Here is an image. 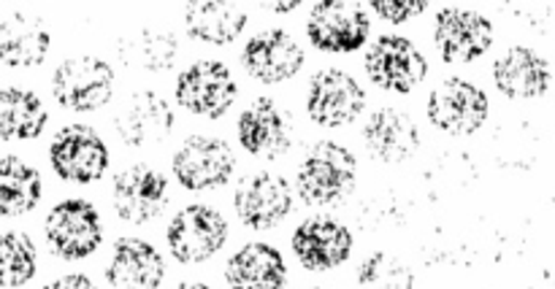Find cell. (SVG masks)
<instances>
[{"instance_id":"cell-19","label":"cell","mask_w":555,"mask_h":289,"mask_svg":"<svg viewBox=\"0 0 555 289\" xmlns=\"http://www.w3.org/2000/svg\"><path fill=\"white\" fill-rule=\"evenodd\" d=\"M166 279V260L144 238H119L106 268L114 289H157Z\"/></svg>"},{"instance_id":"cell-6","label":"cell","mask_w":555,"mask_h":289,"mask_svg":"<svg viewBox=\"0 0 555 289\" xmlns=\"http://www.w3.org/2000/svg\"><path fill=\"white\" fill-rule=\"evenodd\" d=\"M49 249L63 260H85L98 252L103 241L101 214L85 198H68L54 206L43 222Z\"/></svg>"},{"instance_id":"cell-7","label":"cell","mask_w":555,"mask_h":289,"mask_svg":"<svg viewBox=\"0 0 555 289\" xmlns=\"http://www.w3.org/2000/svg\"><path fill=\"white\" fill-rule=\"evenodd\" d=\"M366 76L385 92L406 95L428 76V60L404 36H379L363 60Z\"/></svg>"},{"instance_id":"cell-23","label":"cell","mask_w":555,"mask_h":289,"mask_svg":"<svg viewBox=\"0 0 555 289\" xmlns=\"http://www.w3.org/2000/svg\"><path fill=\"white\" fill-rule=\"evenodd\" d=\"M117 57L135 74H163L179 57V41L171 30L141 25L117 38Z\"/></svg>"},{"instance_id":"cell-20","label":"cell","mask_w":555,"mask_h":289,"mask_svg":"<svg viewBox=\"0 0 555 289\" xmlns=\"http://www.w3.org/2000/svg\"><path fill=\"white\" fill-rule=\"evenodd\" d=\"M363 144L379 162H404L421 146V130L415 119L401 108H377L363 124Z\"/></svg>"},{"instance_id":"cell-27","label":"cell","mask_w":555,"mask_h":289,"mask_svg":"<svg viewBox=\"0 0 555 289\" xmlns=\"http://www.w3.org/2000/svg\"><path fill=\"white\" fill-rule=\"evenodd\" d=\"M43 193L41 173L22 157H3L0 160V214L22 216L30 214Z\"/></svg>"},{"instance_id":"cell-1","label":"cell","mask_w":555,"mask_h":289,"mask_svg":"<svg viewBox=\"0 0 555 289\" xmlns=\"http://www.w3.org/2000/svg\"><path fill=\"white\" fill-rule=\"evenodd\" d=\"M358 162L347 146L318 141L301 160L296 173L298 195L307 206H331L356 189Z\"/></svg>"},{"instance_id":"cell-8","label":"cell","mask_w":555,"mask_h":289,"mask_svg":"<svg viewBox=\"0 0 555 289\" xmlns=\"http://www.w3.org/2000/svg\"><path fill=\"white\" fill-rule=\"evenodd\" d=\"M366 108V92L356 76L341 68H323L312 76L307 92V114L320 128H345Z\"/></svg>"},{"instance_id":"cell-5","label":"cell","mask_w":555,"mask_h":289,"mask_svg":"<svg viewBox=\"0 0 555 289\" xmlns=\"http://www.w3.org/2000/svg\"><path fill=\"white\" fill-rule=\"evenodd\" d=\"M168 249L182 265H198L215 258L228 241V222L217 209L190 203L173 214L166 231Z\"/></svg>"},{"instance_id":"cell-31","label":"cell","mask_w":555,"mask_h":289,"mask_svg":"<svg viewBox=\"0 0 555 289\" xmlns=\"http://www.w3.org/2000/svg\"><path fill=\"white\" fill-rule=\"evenodd\" d=\"M43 289H98L95 281L87 279L81 274H68V276H60V279L49 281Z\"/></svg>"},{"instance_id":"cell-26","label":"cell","mask_w":555,"mask_h":289,"mask_svg":"<svg viewBox=\"0 0 555 289\" xmlns=\"http://www.w3.org/2000/svg\"><path fill=\"white\" fill-rule=\"evenodd\" d=\"M49 114L41 97L22 87L0 90V139L3 141H33L43 133Z\"/></svg>"},{"instance_id":"cell-28","label":"cell","mask_w":555,"mask_h":289,"mask_svg":"<svg viewBox=\"0 0 555 289\" xmlns=\"http://www.w3.org/2000/svg\"><path fill=\"white\" fill-rule=\"evenodd\" d=\"M38 271L36 244L25 233H0V287H25Z\"/></svg>"},{"instance_id":"cell-15","label":"cell","mask_w":555,"mask_h":289,"mask_svg":"<svg viewBox=\"0 0 555 289\" xmlns=\"http://www.w3.org/2000/svg\"><path fill=\"white\" fill-rule=\"evenodd\" d=\"M238 144L247 155L276 160L293 146V119L271 97H255L236 122Z\"/></svg>"},{"instance_id":"cell-11","label":"cell","mask_w":555,"mask_h":289,"mask_svg":"<svg viewBox=\"0 0 555 289\" xmlns=\"http://www.w3.org/2000/svg\"><path fill=\"white\" fill-rule=\"evenodd\" d=\"M369 16L361 3H345V0H325L314 3L307 19V36L314 49L325 54H350L366 43Z\"/></svg>"},{"instance_id":"cell-4","label":"cell","mask_w":555,"mask_h":289,"mask_svg":"<svg viewBox=\"0 0 555 289\" xmlns=\"http://www.w3.org/2000/svg\"><path fill=\"white\" fill-rule=\"evenodd\" d=\"M173 179L190 193H209L225 187L236 171L231 144L215 135H190L171 157Z\"/></svg>"},{"instance_id":"cell-25","label":"cell","mask_w":555,"mask_h":289,"mask_svg":"<svg viewBox=\"0 0 555 289\" xmlns=\"http://www.w3.org/2000/svg\"><path fill=\"white\" fill-rule=\"evenodd\" d=\"M247 11L238 3H220V0H198L184 3V27L195 41L225 47L233 43L247 27Z\"/></svg>"},{"instance_id":"cell-13","label":"cell","mask_w":555,"mask_h":289,"mask_svg":"<svg viewBox=\"0 0 555 289\" xmlns=\"http://www.w3.org/2000/svg\"><path fill=\"white\" fill-rule=\"evenodd\" d=\"M238 222L249 231H271L293 211V189L285 176L258 171L244 176L233 193Z\"/></svg>"},{"instance_id":"cell-32","label":"cell","mask_w":555,"mask_h":289,"mask_svg":"<svg viewBox=\"0 0 555 289\" xmlns=\"http://www.w3.org/2000/svg\"><path fill=\"white\" fill-rule=\"evenodd\" d=\"M269 5L271 11H274V14H287V11H293V9H298V0H291V3H266Z\"/></svg>"},{"instance_id":"cell-10","label":"cell","mask_w":555,"mask_h":289,"mask_svg":"<svg viewBox=\"0 0 555 289\" xmlns=\"http://www.w3.org/2000/svg\"><path fill=\"white\" fill-rule=\"evenodd\" d=\"M488 108L491 103L480 87L453 76L434 87L426 111L434 128H439L442 133L472 135L486 124Z\"/></svg>"},{"instance_id":"cell-21","label":"cell","mask_w":555,"mask_h":289,"mask_svg":"<svg viewBox=\"0 0 555 289\" xmlns=\"http://www.w3.org/2000/svg\"><path fill=\"white\" fill-rule=\"evenodd\" d=\"M52 32L36 14L16 11L0 19V63L9 68H36L47 60Z\"/></svg>"},{"instance_id":"cell-2","label":"cell","mask_w":555,"mask_h":289,"mask_svg":"<svg viewBox=\"0 0 555 289\" xmlns=\"http://www.w3.org/2000/svg\"><path fill=\"white\" fill-rule=\"evenodd\" d=\"M173 97L184 111L204 119H220L238 97V84L231 68L220 60H198L177 76Z\"/></svg>"},{"instance_id":"cell-9","label":"cell","mask_w":555,"mask_h":289,"mask_svg":"<svg viewBox=\"0 0 555 289\" xmlns=\"http://www.w3.org/2000/svg\"><path fill=\"white\" fill-rule=\"evenodd\" d=\"M49 162L63 182L92 184L106 173L108 146L90 124H68L49 144Z\"/></svg>"},{"instance_id":"cell-18","label":"cell","mask_w":555,"mask_h":289,"mask_svg":"<svg viewBox=\"0 0 555 289\" xmlns=\"http://www.w3.org/2000/svg\"><path fill=\"white\" fill-rule=\"evenodd\" d=\"M293 254L309 271H334L352 254V233L331 216H312L293 233Z\"/></svg>"},{"instance_id":"cell-33","label":"cell","mask_w":555,"mask_h":289,"mask_svg":"<svg viewBox=\"0 0 555 289\" xmlns=\"http://www.w3.org/2000/svg\"><path fill=\"white\" fill-rule=\"evenodd\" d=\"M173 289H215V287L204 285V281H182V285H177Z\"/></svg>"},{"instance_id":"cell-30","label":"cell","mask_w":555,"mask_h":289,"mask_svg":"<svg viewBox=\"0 0 555 289\" xmlns=\"http://www.w3.org/2000/svg\"><path fill=\"white\" fill-rule=\"evenodd\" d=\"M369 9L377 11V16H383L385 22L401 25V22L421 16L428 9V3L426 0H372Z\"/></svg>"},{"instance_id":"cell-34","label":"cell","mask_w":555,"mask_h":289,"mask_svg":"<svg viewBox=\"0 0 555 289\" xmlns=\"http://www.w3.org/2000/svg\"><path fill=\"white\" fill-rule=\"evenodd\" d=\"M314 289H323V287H314Z\"/></svg>"},{"instance_id":"cell-3","label":"cell","mask_w":555,"mask_h":289,"mask_svg":"<svg viewBox=\"0 0 555 289\" xmlns=\"http://www.w3.org/2000/svg\"><path fill=\"white\" fill-rule=\"evenodd\" d=\"M52 95L68 111H98L114 95V70L106 60L76 54L52 74Z\"/></svg>"},{"instance_id":"cell-29","label":"cell","mask_w":555,"mask_h":289,"mask_svg":"<svg viewBox=\"0 0 555 289\" xmlns=\"http://www.w3.org/2000/svg\"><path fill=\"white\" fill-rule=\"evenodd\" d=\"M415 274L396 254L377 252L366 258L358 268V289H412Z\"/></svg>"},{"instance_id":"cell-17","label":"cell","mask_w":555,"mask_h":289,"mask_svg":"<svg viewBox=\"0 0 555 289\" xmlns=\"http://www.w3.org/2000/svg\"><path fill=\"white\" fill-rule=\"evenodd\" d=\"M173 128V111L163 95L152 90L133 92L128 101L119 106L114 117V130L119 141L133 149H146L157 146L168 139Z\"/></svg>"},{"instance_id":"cell-12","label":"cell","mask_w":555,"mask_h":289,"mask_svg":"<svg viewBox=\"0 0 555 289\" xmlns=\"http://www.w3.org/2000/svg\"><path fill=\"white\" fill-rule=\"evenodd\" d=\"M434 43L444 63H475L493 47V22L461 5H444L434 19Z\"/></svg>"},{"instance_id":"cell-22","label":"cell","mask_w":555,"mask_h":289,"mask_svg":"<svg viewBox=\"0 0 555 289\" xmlns=\"http://www.w3.org/2000/svg\"><path fill=\"white\" fill-rule=\"evenodd\" d=\"M493 81L499 92L513 101H531L551 87V65L529 47H513L493 63Z\"/></svg>"},{"instance_id":"cell-16","label":"cell","mask_w":555,"mask_h":289,"mask_svg":"<svg viewBox=\"0 0 555 289\" xmlns=\"http://www.w3.org/2000/svg\"><path fill=\"white\" fill-rule=\"evenodd\" d=\"M304 49L296 38L280 27L258 32L247 41L242 52V65L260 84H282L301 74Z\"/></svg>"},{"instance_id":"cell-24","label":"cell","mask_w":555,"mask_h":289,"mask_svg":"<svg viewBox=\"0 0 555 289\" xmlns=\"http://www.w3.org/2000/svg\"><path fill=\"white\" fill-rule=\"evenodd\" d=\"M225 281L231 289H285L287 265L280 249L269 244H244L225 263Z\"/></svg>"},{"instance_id":"cell-14","label":"cell","mask_w":555,"mask_h":289,"mask_svg":"<svg viewBox=\"0 0 555 289\" xmlns=\"http://www.w3.org/2000/svg\"><path fill=\"white\" fill-rule=\"evenodd\" d=\"M114 211L122 222L146 225L166 211L171 184L160 171L150 166H130L114 176Z\"/></svg>"}]
</instances>
